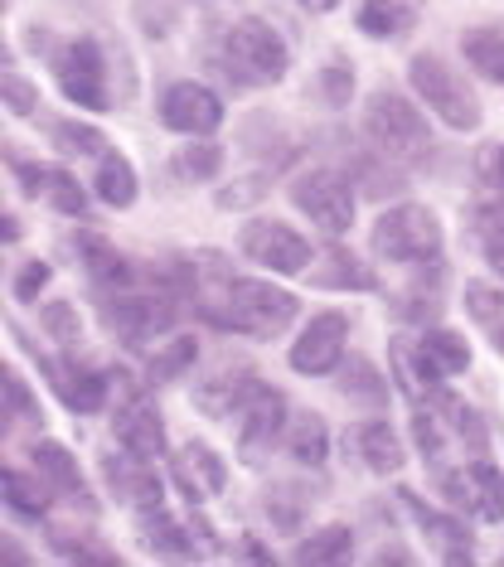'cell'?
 I'll use <instances>...</instances> for the list:
<instances>
[{
	"label": "cell",
	"mask_w": 504,
	"mask_h": 567,
	"mask_svg": "<svg viewBox=\"0 0 504 567\" xmlns=\"http://www.w3.org/2000/svg\"><path fill=\"white\" fill-rule=\"evenodd\" d=\"M194 291H199V311L204 320H214L218 330H238L253 334V340H277L281 330L296 320V296L271 287V281H248V277H233L224 267V257L199 252L194 262Z\"/></svg>",
	"instance_id": "obj_1"
},
{
	"label": "cell",
	"mask_w": 504,
	"mask_h": 567,
	"mask_svg": "<svg viewBox=\"0 0 504 567\" xmlns=\"http://www.w3.org/2000/svg\"><path fill=\"white\" fill-rule=\"evenodd\" d=\"M373 252L383 262H403V267H426L442 257V224L432 209L422 204H398L373 224Z\"/></svg>",
	"instance_id": "obj_2"
},
{
	"label": "cell",
	"mask_w": 504,
	"mask_h": 567,
	"mask_svg": "<svg viewBox=\"0 0 504 567\" xmlns=\"http://www.w3.org/2000/svg\"><path fill=\"white\" fill-rule=\"evenodd\" d=\"M364 132L383 156H398V161H422L426 151H432V132H426L422 112L408 107V97H398V93H373L369 97Z\"/></svg>",
	"instance_id": "obj_3"
},
{
	"label": "cell",
	"mask_w": 504,
	"mask_h": 567,
	"mask_svg": "<svg viewBox=\"0 0 504 567\" xmlns=\"http://www.w3.org/2000/svg\"><path fill=\"white\" fill-rule=\"evenodd\" d=\"M408 79H412V87H418V97L451 126V132H475V126H481V107H475V93L456 79V73L446 69L442 59L418 54V59L408 63Z\"/></svg>",
	"instance_id": "obj_4"
},
{
	"label": "cell",
	"mask_w": 504,
	"mask_h": 567,
	"mask_svg": "<svg viewBox=\"0 0 504 567\" xmlns=\"http://www.w3.org/2000/svg\"><path fill=\"white\" fill-rule=\"evenodd\" d=\"M228 69L243 83H281L287 73V44L263 20H243L228 30Z\"/></svg>",
	"instance_id": "obj_5"
},
{
	"label": "cell",
	"mask_w": 504,
	"mask_h": 567,
	"mask_svg": "<svg viewBox=\"0 0 504 567\" xmlns=\"http://www.w3.org/2000/svg\"><path fill=\"white\" fill-rule=\"evenodd\" d=\"M238 248L248 262L267 267V272H281V277H296L310 267V243L296 234V228L277 224V218H253V224H243Z\"/></svg>",
	"instance_id": "obj_6"
},
{
	"label": "cell",
	"mask_w": 504,
	"mask_h": 567,
	"mask_svg": "<svg viewBox=\"0 0 504 567\" xmlns=\"http://www.w3.org/2000/svg\"><path fill=\"white\" fill-rule=\"evenodd\" d=\"M291 199H296V209H301L310 224H320L335 238L349 234V224H354V189H349L340 175H330V171H306L291 185Z\"/></svg>",
	"instance_id": "obj_7"
},
{
	"label": "cell",
	"mask_w": 504,
	"mask_h": 567,
	"mask_svg": "<svg viewBox=\"0 0 504 567\" xmlns=\"http://www.w3.org/2000/svg\"><path fill=\"white\" fill-rule=\"evenodd\" d=\"M107 320L126 344H146L151 334H165L175 326V296L165 291H116L107 301Z\"/></svg>",
	"instance_id": "obj_8"
},
{
	"label": "cell",
	"mask_w": 504,
	"mask_h": 567,
	"mask_svg": "<svg viewBox=\"0 0 504 567\" xmlns=\"http://www.w3.org/2000/svg\"><path fill=\"white\" fill-rule=\"evenodd\" d=\"M442 489L451 505H461L465 514H475V519H485V524L504 519V475L490 466V461H465V466L446 471Z\"/></svg>",
	"instance_id": "obj_9"
},
{
	"label": "cell",
	"mask_w": 504,
	"mask_h": 567,
	"mask_svg": "<svg viewBox=\"0 0 504 567\" xmlns=\"http://www.w3.org/2000/svg\"><path fill=\"white\" fill-rule=\"evenodd\" d=\"M344 340H349V316L344 311H326L316 316L310 326L301 330V340L291 344V369L316 379V373H330L344 354Z\"/></svg>",
	"instance_id": "obj_10"
},
{
	"label": "cell",
	"mask_w": 504,
	"mask_h": 567,
	"mask_svg": "<svg viewBox=\"0 0 504 567\" xmlns=\"http://www.w3.org/2000/svg\"><path fill=\"white\" fill-rule=\"evenodd\" d=\"M161 122L185 136H209V132H218V122H224V102L199 83H175V87H165V97H161Z\"/></svg>",
	"instance_id": "obj_11"
},
{
	"label": "cell",
	"mask_w": 504,
	"mask_h": 567,
	"mask_svg": "<svg viewBox=\"0 0 504 567\" xmlns=\"http://www.w3.org/2000/svg\"><path fill=\"white\" fill-rule=\"evenodd\" d=\"M287 432V398L277 389H257L248 393V412H243V432H238V451L243 461H257L271 446V436Z\"/></svg>",
	"instance_id": "obj_12"
},
{
	"label": "cell",
	"mask_w": 504,
	"mask_h": 567,
	"mask_svg": "<svg viewBox=\"0 0 504 567\" xmlns=\"http://www.w3.org/2000/svg\"><path fill=\"white\" fill-rule=\"evenodd\" d=\"M59 87L69 93L78 107H102L107 87H102V54L93 40H73L59 59Z\"/></svg>",
	"instance_id": "obj_13"
},
{
	"label": "cell",
	"mask_w": 504,
	"mask_h": 567,
	"mask_svg": "<svg viewBox=\"0 0 504 567\" xmlns=\"http://www.w3.org/2000/svg\"><path fill=\"white\" fill-rule=\"evenodd\" d=\"M171 475H175V485L185 489V495L194 499V505H204V499H214L218 489L228 485V471H224V461L214 456L204 442H189V446H179L175 456H171Z\"/></svg>",
	"instance_id": "obj_14"
},
{
	"label": "cell",
	"mask_w": 504,
	"mask_h": 567,
	"mask_svg": "<svg viewBox=\"0 0 504 567\" xmlns=\"http://www.w3.org/2000/svg\"><path fill=\"white\" fill-rule=\"evenodd\" d=\"M102 475H107L112 495L122 499V505L161 509V481L151 475L146 456H136V451H126V456H107V461H102Z\"/></svg>",
	"instance_id": "obj_15"
},
{
	"label": "cell",
	"mask_w": 504,
	"mask_h": 567,
	"mask_svg": "<svg viewBox=\"0 0 504 567\" xmlns=\"http://www.w3.org/2000/svg\"><path fill=\"white\" fill-rule=\"evenodd\" d=\"M112 432H116V442L126 451H136V456H146V461L165 456V422L146 398H126L122 412H116V422H112Z\"/></svg>",
	"instance_id": "obj_16"
},
{
	"label": "cell",
	"mask_w": 504,
	"mask_h": 567,
	"mask_svg": "<svg viewBox=\"0 0 504 567\" xmlns=\"http://www.w3.org/2000/svg\"><path fill=\"white\" fill-rule=\"evenodd\" d=\"M349 446H354V456L364 461L373 475H398L408 461L403 442H398V432L388 427V422H359V427L349 432Z\"/></svg>",
	"instance_id": "obj_17"
},
{
	"label": "cell",
	"mask_w": 504,
	"mask_h": 567,
	"mask_svg": "<svg viewBox=\"0 0 504 567\" xmlns=\"http://www.w3.org/2000/svg\"><path fill=\"white\" fill-rule=\"evenodd\" d=\"M49 383H54V393H59L73 412H97L102 403H107V383L97 379V369L73 364V359H59L54 373H49Z\"/></svg>",
	"instance_id": "obj_18"
},
{
	"label": "cell",
	"mask_w": 504,
	"mask_h": 567,
	"mask_svg": "<svg viewBox=\"0 0 504 567\" xmlns=\"http://www.w3.org/2000/svg\"><path fill=\"white\" fill-rule=\"evenodd\" d=\"M403 505L418 514V524L426 528V538H432V548L442 553L446 563H471V534H465V524H456V519H442V514H432V509H422L418 499L403 489Z\"/></svg>",
	"instance_id": "obj_19"
},
{
	"label": "cell",
	"mask_w": 504,
	"mask_h": 567,
	"mask_svg": "<svg viewBox=\"0 0 504 567\" xmlns=\"http://www.w3.org/2000/svg\"><path fill=\"white\" fill-rule=\"evenodd\" d=\"M78 248H83V257H88V272H93L107 291H126V287H136V267L126 262V257L116 252V248H107L102 238L83 234V238H78Z\"/></svg>",
	"instance_id": "obj_20"
},
{
	"label": "cell",
	"mask_w": 504,
	"mask_h": 567,
	"mask_svg": "<svg viewBox=\"0 0 504 567\" xmlns=\"http://www.w3.org/2000/svg\"><path fill=\"white\" fill-rule=\"evenodd\" d=\"M287 451L301 461V466H320V461L330 456L326 422H320L316 412H296V417H287Z\"/></svg>",
	"instance_id": "obj_21"
},
{
	"label": "cell",
	"mask_w": 504,
	"mask_h": 567,
	"mask_svg": "<svg viewBox=\"0 0 504 567\" xmlns=\"http://www.w3.org/2000/svg\"><path fill=\"white\" fill-rule=\"evenodd\" d=\"M34 466L49 481V489H63V495H83V475H78V461L69 446L59 442H39L34 446Z\"/></svg>",
	"instance_id": "obj_22"
},
{
	"label": "cell",
	"mask_w": 504,
	"mask_h": 567,
	"mask_svg": "<svg viewBox=\"0 0 504 567\" xmlns=\"http://www.w3.org/2000/svg\"><path fill=\"white\" fill-rule=\"evenodd\" d=\"M340 393L354 398L359 408H373V412H383V403H388V389H383L379 369H373L369 359H344L340 364Z\"/></svg>",
	"instance_id": "obj_23"
},
{
	"label": "cell",
	"mask_w": 504,
	"mask_h": 567,
	"mask_svg": "<svg viewBox=\"0 0 504 567\" xmlns=\"http://www.w3.org/2000/svg\"><path fill=\"white\" fill-rule=\"evenodd\" d=\"M465 306H471V316L485 326L490 344L504 354V291L475 277V281H465Z\"/></svg>",
	"instance_id": "obj_24"
},
{
	"label": "cell",
	"mask_w": 504,
	"mask_h": 567,
	"mask_svg": "<svg viewBox=\"0 0 504 567\" xmlns=\"http://www.w3.org/2000/svg\"><path fill=\"white\" fill-rule=\"evenodd\" d=\"M257 389V373L253 369H228V373H218L214 383H204V389H194V403H199L204 412H228L238 398H248Z\"/></svg>",
	"instance_id": "obj_25"
},
{
	"label": "cell",
	"mask_w": 504,
	"mask_h": 567,
	"mask_svg": "<svg viewBox=\"0 0 504 567\" xmlns=\"http://www.w3.org/2000/svg\"><path fill=\"white\" fill-rule=\"evenodd\" d=\"M418 344H422L426 364L442 373V379H446V373H465V369H471V344H465L456 330H432V334H426V340H418Z\"/></svg>",
	"instance_id": "obj_26"
},
{
	"label": "cell",
	"mask_w": 504,
	"mask_h": 567,
	"mask_svg": "<svg viewBox=\"0 0 504 567\" xmlns=\"http://www.w3.org/2000/svg\"><path fill=\"white\" fill-rule=\"evenodd\" d=\"M97 199H107L112 209H126V204H136V171L126 165L122 156H102V165H97Z\"/></svg>",
	"instance_id": "obj_27"
},
{
	"label": "cell",
	"mask_w": 504,
	"mask_h": 567,
	"mask_svg": "<svg viewBox=\"0 0 504 567\" xmlns=\"http://www.w3.org/2000/svg\"><path fill=\"white\" fill-rule=\"evenodd\" d=\"M461 49L475 73H485L490 83H504V30H471Z\"/></svg>",
	"instance_id": "obj_28"
},
{
	"label": "cell",
	"mask_w": 504,
	"mask_h": 567,
	"mask_svg": "<svg viewBox=\"0 0 504 567\" xmlns=\"http://www.w3.org/2000/svg\"><path fill=\"white\" fill-rule=\"evenodd\" d=\"M412 24V10L403 0H364L359 6V30L373 34V40H393Z\"/></svg>",
	"instance_id": "obj_29"
},
{
	"label": "cell",
	"mask_w": 504,
	"mask_h": 567,
	"mask_svg": "<svg viewBox=\"0 0 504 567\" xmlns=\"http://www.w3.org/2000/svg\"><path fill=\"white\" fill-rule=\"evenodd\" d=\"M349 558V528H320V534H306L301 548H296V563L301 567H326V563H344Z\"/></svg>",
	"instance_id": "obj_30"
},
{
	"label": "cell",
	"mask_w": 504,
	"mask_h": 567,
	"mask_svg": "<svg viewBox=\"0 0 504 567\" xmlns=\"http://www.w3.org/2000/svg\"><path fill=\"white\" fill-rule=\"evenodd\" d=\"M141 519H146V544L161 553V558H194V548L185 544L179 524L165 509H141Z\"/></svg>",
	"instance_id": "obj_31"
},
{
	"label": "cell",
	"mask_w": 504,
	"mask_h": 567,
	"mask_svg": "<svg viewBox=\"0 0 504 567\" xmlns=\"http://www.w3.org/2000/svg\"><path fill=\"white\" fill-rule=\"evenodd\" d=\"M194 354H199V340H189V334H175V340L165 344V350L146 364V379H151V383H171V379H179V373L194 364Z\"/></svg>",
	"instance_id": "obj_32"
},
{
	"label": "cell",
	"mask_w": 504,
	"mask_h": 567,
	"mask_svg": "<svg viewBox=\"0 0 504 567\" xmlns=\"http://www.w3.org/2000/svg\"><path fill=\"white\" fill-rule=\"evenodd\" d=\"M330 267H316V272H310V287H373V277L364 272V262H359V257H349V252H330L326 257Z\"/></svg>",
	"instance_id": "obj_33"
},
{
	"label": "cell",
	"mask_w": 504,
	"mask_h": 567,
	"mask_svg": "<svg viewBox=\"0 0 504 567\" xmlns=\"http://www.w3.org/2000/svg\"><path fill=\"white\" fill-rule=\"evenodd\" d=\"M218 165H224V151L209 146V141H199V146H185V151H179V156L171 161V171H175L179 179H194V185H199V179H214V175H218Z\"/></svg>",
	"instance_id": "obj_34"
},
{
	"label": "cell",
	"mask_w": 504,
	"mask_h": 567,
	"mask_svg": "<svg viewBox=\"0 0 504 567\" xmlns=\"http://www.w3.org/2000/svg\"><path fill=\"white\" fill-rule=\"evenodd\" d=\"M20 171H30V175L39 179L34 189L49 185V199H54L63 214H83V189L73 185V175H63V171H39V165H20Z\"/></svg>",
	"instance_id": "obj_35"
},
{
	"label": "cell",
	"mask_w": 504,
	"mask_h": 567,
	"mask_svg": "<svg viewBox=\"0 0 504 567\" xmlns=\"http://www.w3.org/2000/svg\"><path fill=\"white\" fill-rule=\"evenodd\" d=\"M6 505L20 509V514H30V519H39V514L49 509V495L39 485H30V481H20L16 471H6Z\"/></svg>",
	"instance_id": "obj_36"
},
{
	"label": "cell",
	"mask_w": 504,
	"mask_h": 567,
	"mask_svg": "<svg viewBox=\"0 0 504 567\" xmlns=\"http://www.w3.org/2000/svg\"><path fill=\"white\" fill-rule=\"evenodd\" d=\"M0 393H6V417H20V422H39V408L30 389H24V379L16 369H6V379H0Z\"/></svg>",
	"instance_id": "obj_37"
},
{
	"label": "cell",
	"mask_w": 504,
	"mask_h": 567,
	"mask_svg": "<svg viewBox=\"0 0 504 567\" xmlns=\"http://www.w3.org/2000/svg\"><path fill=\"white\" fill-rule=\"evenodd\" d=\"M54 141H63V146L78 151V156H102V151H107V136L93 132V126H78V122H59Z\"/></svg>",
	"instance_id": "obj_38"
},
{
	"label": "cell",
	"mask_w": 504,
	"mask_h": 567,
	"mask_svg": "<svg viewBox=\"0 0 504 567\" xmlns=\"http://www.w3.org/2000/svg\"><path fill=\"white\" fill-rule=\"evenodd\" d=\"M44 330L54 334L59 344H78V334H83V320H78V311L69 301H54V306H44Z\"/></svg>",
	"instance_id": "obj_39"
},
{
	"label": "cell",
	"mask_w": 504,
	"mask_h": 567,
	"mask_svg": "<svg viewBox=\"0 0 504 567\" xmlns=\"http://www.w3.org/2000/svg\"><path fill=\"white\" fill-rule=\"evenodd\" d=\"M320 87H326V97H330V107H344L349 97H354V69H349L344 59H335L326 63V73H320Z\"/></svg>",
	"instance_id": "obj_40"
},
{
	"label": "cell",
	"mask_w": 504,
	"mask_h": 567,
	"mask_svg": "<svg viewBox=\"0 0 504 567\" xmlns=\"http://www.w3.org/2000/svg\"><path fill=\"white\" fill-rule=\"evenodd\" d=\"M263 195H267V179L253 175V179H238V189H224L218 204H224V209H243V204H257Z\"/></svg>",
	"instance_id": "obj_41"
},
{
	"label": "cell",
	"mask_w": 504,
	"mask_h": 567,
	"mask_svg": "<svg viewBox=\"0 0 504 567\" xmlns=\"http://www.w3.org/2000/svg\"><path fill=\"white\" fill-rule=\"evenodd\" d=\"M44 281H49V262H39V257H34V262H24V267H20V277H16V296H20V301H34Z\"/></svg>",
	"instance_id": "obj_42"
},
{
	"label": "cell",
	"mask_w": 504,
	"mask_h": 567,
	"mask_svg": "<svg viewBox=\"0 0 504 567\" xmlns=\"http://www.w3.org/2000/svg\"><path fill=\"white\" fill-rule=\"evenodd\" d=\"M0 87H6V107L10 112H34V87L24 83L20 73H6V83Z\"/></svg>",
	"instance_id": "obj_43"
},
{
	"label": "cell",
	"mask_w": 504,
	"mask_h": 567,
	"mask_svg": "<svg viewBox=\"0 0 504 567\" xmlns=\"http://www.w3.org/2000/svg\"><path fill=\"white\" fill-rule=\"evenodd\" d=\"M359 175H364L369 179V195H393V189H398V175H383L379 171V165H373V161H364V165H359Z\"/></svg>",
	"instance_id": "obj_44"
},
{
	"label": "cell",
	"mask_w": 504,
	"mask_h": 567,
	"mask_svg": "<svg viewBox=\"0 0 504 567\" xmlns=\"http://www.w3.org/2000/svg\"><path fill=\"white\" fill-rule=\"evenodd\" d=\"M481 175L490 179V185L504 189V141H500V146H490L485 156H481Z\"/></svg>",
	"instance_id": "obj_45"
},
{
	"label": "cell",
	"mask_w": 504,
	"mask_h": 567,
	"mask_svg": "<svg viewBox=\"0 0 504 567\" xmlns=\"http://www.w3.org/2000/svg\"><path fill=\"white\" fill-rule=\"evenodd\" d=\"M485 252H490V262H495L500 272H504V228H495V234L485 238Z\"/></svg>",
	"instance_id": "obj_46"
},
{
	"label": "cell",
	"mask_w": 504,
	"mask_h": 567,
	"mask_svg": "<svg viewBox=\"0 0 504 567\" xmlns=\"http://www.w3.org/2000/svg\"><path fill=\"white\" fill-rule=\"evenodd\" d=\"M238 553H243V558H248V563H271V553H267L263 544H253V538H248V544H243Z\"/></svg>",
	"instance_id": "obj_47"
},
{
	"label": "cell",
	"mask_w": 504,
	"mask_h": 567,
	"mask_svg": "<svg viewBox=\"0 0 504 567\" xmlns=\"http://www.w3.org/2000/svg\"><path fill=\"white\" fill-rule=\"evenodd\" d=\"M301 6L310 10V16H326V10H335V6H340V0H301Z\"/></svg>",
	"instance_id": "obj_48"
},
{
	"label": "cell",
	"mask_w": 504,
	"mask_h": 567,
	"mask_svg": "<svg viewBox=\"0 0 504 567\" xmlns=\"http://www.w3.org/2000/svg\"><path fill=\"white\" fill-rule=\"evenodd\" d=\"M379 563H412V553L408 548H388V553H379Z\"/></svg>",
	"instance_id": "obj_49"
}]
</instances>
